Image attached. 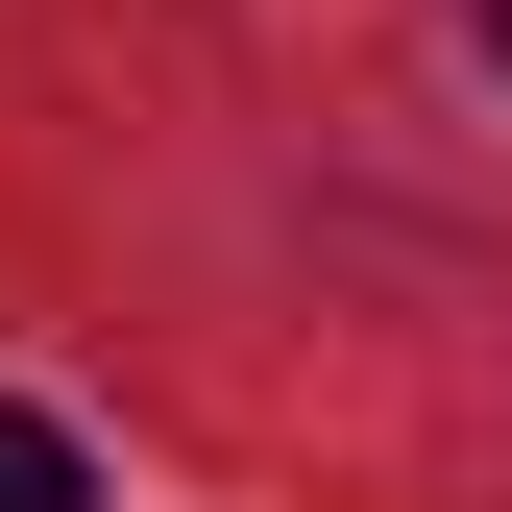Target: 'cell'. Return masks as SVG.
Wrapping results in <instances>:
<instances>
[{"mask_svg":"<svg viewBox=\"0 0 512 512\" xmlns=\"http://www.w3.org/2000/svg\"><path fill=\"white\" fill-rule=\"evenodd\" d=\"M0 512H98V464H74L49 415H0Z\"/></svg>","mask_w":512,"mask_h":512,"instance_id":"6da1fadb","label":"cell"}]
</instances>
